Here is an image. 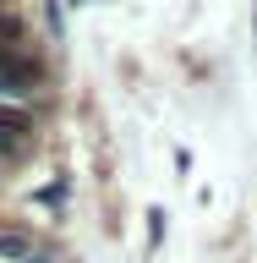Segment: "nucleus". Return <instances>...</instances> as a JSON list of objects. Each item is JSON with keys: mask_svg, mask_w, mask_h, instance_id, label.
Segmentation results:
<instances>
[{"mask_svg": "<svg viewBox=\"0 0 257 263\" xmlns=\"http://www.w3.org/2000/svg\"><path fill=\"white\" fill-rule=\"evenodd\" d=\"M16 55H22L16 44H0V71H11V66H16Z\"/></svg>", "mask_w": 257, "mask_h": 263, "instance_id": "nucleus-3", "label": "nucleus"}, {"mask_svg": "<svg viewBox=\"0 0 257 263\" xmlns=\"http://www.w3.org/2000/svg\"><path fill=\"white\" fill-rule=\"evenodd\" d=\"M0 16H6V0H0Z\"/></svg>", "mask_w": 257, "mask_h": 263, "instance_id": "nucleus-5", "label": "nucleus"}, {"mask_svg": "<svg viewBox=\"0 0 257 263\" xmlns=\"http://www.w3.org/2000/svg\"><path fill=\"white\" fill-rule=\"evenodd\" d=\"M28 132H33V115H28V110H11V104H0V137H6V143H22Z\"/></svg>", "mask_w": 257, "mask_h": 263, "instance_id": "nucleus-1", "label": "nucleus"}, {"mask_svg": "<svg viewBox=\"0 0 257 263\" xmlns=\"http://www.w3.org/2000/svg\"><path fill=\"white\" fill-rule=\"evenodd\" d=\"M22 263H55V258H49V252H28Z\"/></svg>", "mask_w": 257, "mask_h": 263, "instance_id": "nucleus-4", "label": "nucleus"}, {"mask_svg": "<svg viewBox=\"0 0 257 263\" xmlns=\"http://www.w3.org/2000/svg\"><path fill=\"white\" fill-rule=\"evenodd\" d=\"M28 252H33V236H28V230H0V258L22 263Z\"/></svg>", "mask_w": 257, "mask_h": 263, "instance_id": "nucleus-2", "label": "nucleus"}]
</instances>
